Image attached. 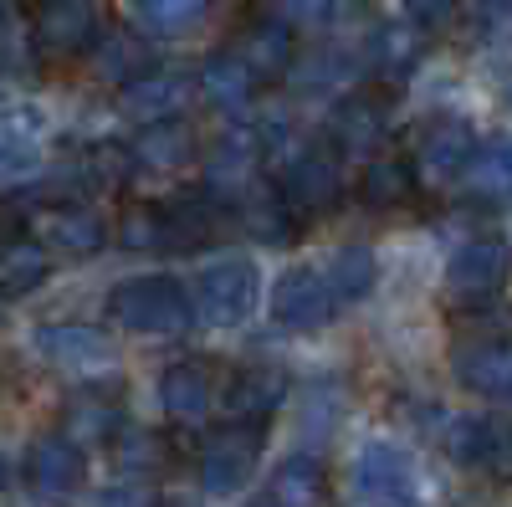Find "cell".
<instances>
[{"label":"cell","instance_id":"1","mask_svg":"<svg viewBox=\"0 0 512 507\" xmlns=\"http://www.w3.org/2000/svg\"><path fill=\"white\" fill-rule=\"evenodd\" d=\"M108 318L123 333H144V338H180L195 323L190 292L175 277H128L108 292Z\"/></svg>","mask_w":512,"mask_h":507},{"label":"cell","instance_id":"2","mask_svg":"<svg viewBox=\"0 0 512 507\" xmlns=\"http://www.w3.org/2000/svg\"><path fill=\"white\" fill-rule=\"evenodd\" d=\"M267 446V426L262 420H231V426L210 431L205 451H200V487L210 497H231L251 482L256 461H262Z\"/></svg>","mask_w":512,"mask_h":507},{"label":"cell","instance_id":"3","mask_svg":"<svg viewBox=\"0 0 512 507\" xmlns=\"http://www.w3.org/2000/svg\"><path fill=\"white\" fill-rule=\"evenodd\" d=\"M256 292H262V272H256V262L231 257V262H216V267H205V272L195 277L190 308H195L210 328H236V323L251 318Z\"/></svg>","mask_w":512,"mask_h":507},{"label":"cell","instance_id":"4","mask_svg":"<svg viewBox=\"0 0 512 507\" xmlns=\"http://www.w3.org/2000/svg\"><path fill=\"white\" fill-rule=\"evenodd\" d=\"M354 492L369 507H410L420 497V482H415V467H410V456L400 446L369 441L354 456Z\"/></svg>","mask_w":512,"mask_h":507},{"label":"cell","instance_id":"5","mask_svg":"<svg viewBox=\"0 0 512 507\" xmlns=\"http://www.w3.org/2000/svg\"><path fill=\"white\" fill-rule=\"evenodd\" d=\"M36 349L62 374H82V379H88V374H108L118 364L108 333H98L88 323H41L36 328Z\"/></svg>","mask_w":512,"mask_h":507},{"label":"cell","instance_id":"6","mask_svg":"<svg viewBox=\"0 0 512 507\" xmlns=\"http://www.w3.org/2000/svg\"><path fill=\"white\" fill-rule=\"evenodd\" d=\"M282 200L297 216H328V210L344 200V175H338L333 154H323V149L292 154L287 169H282Z\"/></svg>","mask_w":512,"mask_h":507},{"label":"cell","instance_id":"7","mask_svg":"<svg viewBox=\"0 0 512 507\" xmlns=\"http://www.w3.org/2000/svg\"><path fill=\"white\" fill-rule=\"evenodd\" d=\"M333 308H338V298L328 292V282L313 267H292L272 287V318L292 333H318L333 318Z\"/></svg>","mask_w":512,"mask_h":507},{"label":"cell","instance_id":"8","mask_svg":"<svg viewBox=\"0 0 512 507\" xmlns=\"http://www.w3.org/2000/svg\"><path fill=\"white\" fill-rule=\"evenodd\" d=\"M190 103V77L180 72H139V77H128L118 82V113L123 118H134V123H164V118H180Z\"/></svg>","mask_w":512,"mask_h":507},{"label":"cell","instance_id":"9","mask_svg":"<svg viewBox=\"0 0 512 507\" xmlns=\"http://www.w3.org/2000/svg\"><path fill=\"white\" fill-rule=\"evenodd\" d=\"M82 477H88V456L72 436H41L26 451V482L41 497H67L82 487Z\"/></svg>","mask_w":512,"mask_h":507},{"label":"cell","instance_id":"10","mask_svg":"<svg viewBox=\"0 0 512 507\" xmlns=\"http://www.w3.org/2000/svg\"><path fill=\"white\" fill-rule=\"evenodd\" d=\"M36 41H41V52H57V57L93 52V41H98V11L88 6V0H41V11H36Z\"/></svg>","mask_w":512,"mask_h":507},{"label":"cell","instance_id":"11","mask_svg":"<svg viewBox=\"0 0 512 507\" xmlns=\"http://www.w3.org/2000/svg\"><path fill=\"white\" fill-rule=\"evenodd\" d=\"M472 149H477V134L466 118H431L420 144H415L410 169H420V175H431V180H456L466 169V159H472Z\"/></svg>","mask_w":512,"mask_h":507},{"label":"cell","instance_id":"12","mask_svg":"<svg viewBox=\"0 0 512 507\" xmlns=\"http://www.w3.org/2000/svg\"><path fill=\"white\" fill-rule=\"evenodd\" d=\"M108 241V226L82 205H52L36 216V246L62 251V257H98Z\"/></svg>","mask_w":512,"mask_h":507},{"label":"cell","instance_id":"13","mask_svg":"<svg viewBox=\"0 0 512 507\" xmlns=\"http://www.w3.org/2000/svg\"><path fill=\"white\" fill-rule=\"evenodd\" d=\"M231 52L251 67L256 82H272V77H282V72L292 67V57H297L292 26L277 21V16H262V21H251V26H241V31L231 36Z\"/></svg>","mask_w":512,"mask_h":507},{"label":"cell","instance_id":"14","mask_svg":"<svg viewBox=\"0 0 512 507\" xmlns=\"http://www.w3.org/2000/svg\"><path fill=\"white\" fill-rule=\"evenodd\" d=\"M456 379L461 390H472L482 400H507L512 390V349L507 338H477V344L456 349Z\"/></svg>","mask_w":512,"mask_h":507},{"label":"cell","instance_id":"15","mask_svg":"<svg viewBox=\"0 0 512 507\" xmlns=\"http://www.w3.org/2000/svg\"><path fill=\"white\" fill-rule=\"evenodd\" d=\"M328 134H333V144L344 149L349 159H369L379 144H384V108H379V98H369V93H349L344 103H338L333 113H328Z\"/></svg>","mask_w":512,"mask_h":507},{"label":"cell","instance_id":"16","mask_svg":"<svg viewBox=\"0 0 512 507\" xmlns=\"http://www.w3.org/2000/svg\"><path fill=\"white\" fill-rule=\"evenodd\" d=\"M502 272H507L502 241H466L456 257H451V267H446V282H451L456 298L487 303L492 292H497V282H502Z\"/></svg>","mask_w":512,"mask_h":507},{"label":"cell","instance_id":"17","mask_svg":"<svg viewBox=\"0 0 512 507\" xmlns=\"http://www.w3.org/2000/svg\"><path fill=\"white\" fill-rule=\"evenodd\" d=\"M159 405L180 426H200L210 415V405H216V385H210L205 364H169L159 379Z\"/></svg>","mask_w":512,"mask_h":507},{"label":"cell","instance_id":"18","mask_svg":"<svg viewBox=\"0 0 512 507\" xmlns=\"http://www.w3.org/2000/svg\"><path fill=\"white\" fill-rule=\"evenodd\" d=\"M451 456L461 467H487V472H507V426L502 420H487V415H466L451 426Z\"/></svg>","mask_w":512,"mask_h":507},{"label":"cell","instance_id":"19","mask_svg":"<svg viewBox=\"0 0 512 507\" xmlns=\"http://www.w3.org/2000/svg\"><path fill=\"white\" fill-rule=\"evenodd\" d=\"M282 400H287V374L256 364V369H241V374L231 379L226 415H231V420H262V426H267V415H272Z\"/></svg>","mask_w":512,"mask_h":507},{"label":"cell","instance_id":"20","mask_svg":"<svg viewBox=\"0 0 512 507\" xmlns=\"http://www.w3.org/2000/svg\"><path fill=\"white\" fill-rule=\"evenodd\" d=\"M236 210H241V226H246L256 241H267V246H282V241L297 236V210L282 200L277 185H256V190H246Z\"/></svg>","mask_w":512,"mask_h":507},{"label":"cell","instance_id":"21","mask_svg":"<svg viewBox=\"0 0 512 507\" xmlns=\"http://www.w3.org/2000/svg\"><path fill=\"white\" fill-rule=\"evenodd\" d=\"M461 175H466V190H472L477 205H502L507 190H512V149H507V139L492 134L487 144H477Z\"/></svg>","mask_w":512,"mask_h":507},{"label":"cell","instance_id":"22","mask_svg":"<svg viewBox=\"0 0 512 507\" xmlns=\"http://www.w3.org/2000/svg\"><path fill=\"white\" fill-rule=\"evenodd\" d=\"M47 277H52V251H41L31 236L0 241V298H21V292H36Z\"/></svg>","mask_w":512,"mask_h":507},{"label":"cell","instance_id":"23","mask_svg":"<svg viewBox=\"0 0 512 507\" xmlns=\"http://www.w3.org/2000/svg\"><path fill=\"white\" fill-rule=\"evenodd\" d=\"M323 492H328L323 461H318V456H287L282 467L272 472L267 507H318Z\"/></svg>","mask_w":512,"mask_h":507},{"label":"cell","instance_id":"24","mask_svg":"<svg viewBox=\"0 0 512 507\" xmlns=\"http://www.w3.org/2000/svg\"><path fill=\"white\" fill-rule=\"evenodd\" d=\"M200 93L216 108L236 113V108H246L256 98V77H251V67L236 52H216V57H205V67H200Z\"/></svg>","mask_w":512,"mask_h":507},{"label":"cell","instance_id":"25","mask_svg":"<svg viewBox=\"0 0 512 507\" xmlns=\"http://www.w3.org/2000/svg\"><path fill=\"white\" fill-rule=\"evenodd\" d=\"M164 210V236H169V251H195L216 236V205L210 195H175Z\"/></svg>","mask_w":512,"mask_h":507},{"label":"cell","instance_id":"26","mask_svg":"<svg viewBox=\"0 0 512 507\" xmlns=\"http://www.w3.org/2000/svg\"><path fill=\"white\" fill-rule=\"evenodd\" d=\"M36 129H41L36 108L0 113V180H16L36 164Z\"/></svg>","mask_w":512,"mask_h":507},{"label":"cell","instance_id":"27","mask_svg":"<svg viewBox=\"0 0 512 507\" xmlns=\"http://www.w3.org/2000/svg\"><path fill=\"white\" fill-rule=\"evenodd\" d=\"M328 292L338 303H359V298H369L374 292V282H379V257L369 246H338V257H333V267H328Z\"/></svg>","mask_w":512,"mask_h":507},{"label":"cell","instance_id":"28","mask_svg":"<svg viewBox=\"0 0 512 507\" xmlns=\"http://www.w3.org/2000/svg\"><path fill=\"white\" fill-rule=\"evenodd\" d=\"M359 200L369 210H400L415 200V169L405 159H374L359 180Z\"/></svg>","mask_w":512,"mask_h":507},{"label":"cell","instance_id":"29","mask_svg":"<svg viewBox=\"0 0 512 507\" xmlns=\"http://www.w3.org/2000/svg\"><path fill=\"white\" fill-rule=\"evenodd\" d=\"M134 149L139 164H154V169H180L190 159V134H185V123L180 118H164V123H144V134L139 144H128Z\"/></svg>","mask_w":512,"mask_h":507},{"label":"cell","instance_id":"30","mask_svg":"<svg viewBox=\"0 0 512 507\" xmlns=\"http://www.w3.org/2000/svg\"><path fill=\"white\" fill-rule=\"evenodd\" d=\"M154 67V52L144 47V41L134 31H108L103 47H98V77L103 82H128Z\"/></svg>","mask_w":512,"mask_h":507},{"label":"cell","instance_id":"31","mask_svg":"<svg viewBox=\"0 0 512 507\" xmlns=\"http://www.w3.org/2000/svg\"><path fill=\"white\" fill-rule=\"evenodd\" d=\"M262 154H267V139L256 129H231L216 149H210V175L216 180H241V175H251V169L262 164Z\"/></svg>","mask_w":512,"mask_h":507},{"label":"cell","instance_id":"32","mask_svg":"<svg viewBox=\"0 0 512 507\" xmlns=\"http://www.w3.org/2000/svg\"><path fill=\"white\" fill-rule=\"evenodd\" d=\"M118 246L134 251V257H154V251H169L164 210H159V205H128L123 221H118Z\"/></svg>","mask_w":512,"mask_h":507},{"label":"cell","instance_id":"33","mask_svg":"<svg viewBox=\"0 0 512 507\" xmlns=\"http://www.w3.org/2000/svg\"><path fill=\"white\" fill-rule=\"evenodd\" d=\"M118 426V410L103 400V395H72L67 400V436L82 446V441H108Z\"/></svg>","mask_w":512,"mask_h":507},{"label":"cell","instance_id":"34","mask_svg":"<svg viewBox=\"0 0 512 507\" xmlns=\"http://www.w3.org/2000/svg\"><path fill=\"white\" fill-rule=\"evenodd\" d=\"M205 11H210V0H134V16H139L149 31H159V36L190 31Z\"/></svg>","mask_w":512,"mask_h":507},{"label":"cell","instance_id":"35","mask_svg":"<svg viewBox=\"0 0 512 507\" xmlns=\"http://www.w3.org/2000/svg\"><path fill=\"white\" fill-rule=\"evenodd\" d=\"M374 57H379V67L384 72H410L415 62H420V41H415V31H400V26H384L379 31V47H374Z\"/></svg>","mask_w":512,"mask_h":507},{"label":"cell","instance_id":"36","mask_svg":"<svg viewBox=\"0 0 512 507\" xmlns=\"http://www.w3.org/2000/svg\"><path fill=\"white\" fill-rule=\"evenodd\" d=\"M118 461L128 472H154V467H164V441L149 436V431H128L118 441Z\"/></svg>","mask_w":512,"mask_h":507},{"label":"cell","instance_id":"37","mask_svg":"<svg viewBox=\"0 0 512 507\" xmlns=\"http://www.w3.org/2000/svg\"><path fill=\"white\" fill-rule=\"evenodd\" d=\"M338 0H272V16L287 21V26H323L333 21Z\"/></svg>","mask_w":512,"mask_h":507},{"label":"cell","instance_id":"38","mask_svg":"<svg viewBox=\"0 0 512 507\" xmlns=\"http://www.w3.org/2000/svg\"><path fill=\"white\" fill-rule=\"evenodd\" d=\"M93 169H98L103 185H123L139 169V159H134V149H128V144H98L93 149Z\"/></svg>","mask_w":512,"mask_h":507},{"label":"cell","instance_id":"39","mask_svg":"<svg viewBox=\"0 0 512 507\" xmlns=\"http://www.w3.org/2000/svg\"><path fill=\"white\" fill-rule=\"evenodd\" d=\"M400 6H405V16H410L420 31H441V26L456 21L461 0H400Z\"/></svg>","mask_w":512,"mask_h":507},{"label":"cell","instance_id":"40","mask_svg":"<svg viewBox=\"0 0 512 507\" xmlns=\"http://www.w3.org/2000/svg\"><path fill=\"white\" fill-rule=\"evenodd\" d=\"M507 16H512L507 0H487L482 16H477V31H482V36H492V41H502V36H507Z\"/></svg>","mask_w":512,"mask_h":507},{"label":"cell","instance_id":"41","mask_svg":"<svg viewBox=\"0 0 512 507\" xmlns=\"http://www.w3.org/2000/svg\"><path fill=\"white\" fill-rule=\"evenodd\" d=\"M98 507H154V497L139 492V487H113V492L98 497Z\"/></svg>","mask_w":512,"mask_h":507},{"label":"cell","instance_id":"42","mask_svg":"<svg viewBox=\"0 0 512 507\" xmlns=\"http://www.w3.org/2000/svg\"><path fill=\"white\" fill-rule=\"evenodd\" d=\"M154 507H200V502H195L190 492H169V497H159Z\"/></svg>","mask_w":512,"mask_h":507},{"label":"cell","instance_id":"43","mask_svg":"<svg viewBox=\"0 0 512 507\" xmlns=\"http://www.w3.org/2000/svg\"><path fill=\"white\" fill-rule=\"evenodd\" d=\"M6 482H11V461L0 456V492H6Z\"/></svg>","mask_w":512,"mask_h":507},{"label":"cell","instance_id":"44","mask_svg":"<svg viewBox=\"0 0 512 507\" xmlns=\"http://www.w3.org/2000/svg\"><path fill=\"white\" fill-rule=\"evenodd\" d=\"M0 6H41V0H0Z\"/></svg>","mask_w":512,"mask_h":507}]
</instances>
